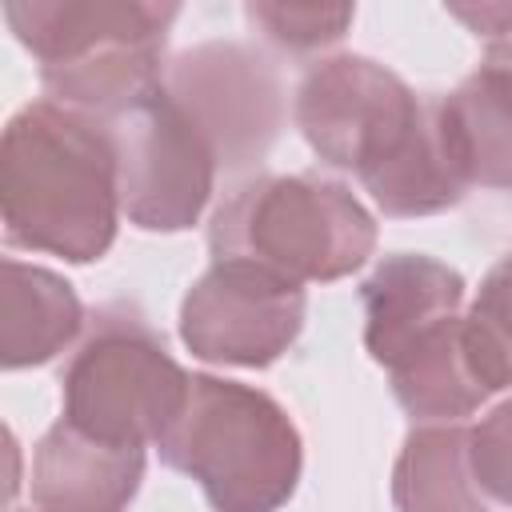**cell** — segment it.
Wrapping results in <instances>:
<instances>
[{
	"label": "cell",
	"mask_w": 512,
	"mask_h": 512,
	"mask_svg": "<svg viewBox=\"0 0 512 512\" xmlns=\"http://www.w3.org/2000/svg\"><path fill=\"white\" fill-rule=\"evenodd\" d=\"M4 240L68 264L100 260L120 224L116 156L100 120L56 100L24 104L0 140Z\"/></svg>",
	"instance_id": "6da1fadb"
},
{
	"label": "cell",
	"mask_w": 512,
	"mask_h": 512,
	"mask_svg": "<svg viewBox=\"0 0 512 512\" xmlns=\"http://www.w3.org/2000/svg\"><path fill=\"white\" fill-rule=\"evenodd\" d=\"M168 0H12L4 20L40 60L48 100L108 120L164 88Z\"/></svg>",
	"instance_id": "7a4b0ae2"
},
{
	"label": "cell",
	"mask_w": 512,
	"mask_h": 512,
	"mask_svg": "<svg viewBox=\"0 0 512 512\" xmlns=\"http://www.w3.org/2000/svg\"><path fill=\"white\" fill-rule=\"evenodd\" d=\"M160 460L192 476L216 512H280L304 468L292 416L260 388L192 376L188 400L156 440Z\"/></svg>",
	"instance_id": "3957f363"
},
{
	"label": "cell",
	"mask_w": 512,
	"mask_h": 512,
	"mask_svg": "<svg viewBox=\"0 0 512 512\" xmlns=\"http://www.w3.org/2000/svg\"><path fill=\"white\" fill-rule=\"evenodd\" d=\"M212 260H240L292 284L356 272L376 248V220L340 180L296 172L240 184L208 224Z\"/></svg>",
	"instance_id": "277c9868"
},
{
	"label": "cell",
	"mask_w": 512,
	"mask_h": 512,
	"mask_svg": "<svg viewBox=\"0 0 512 512\" xmlns=\"http://www.w3.org/2000/svg\"><path fill=\"white\" fill-rule=\"evenodd\" d=\"M64 420L108 444H156L180 416L192 376L144 316L112 304L64 364Z\"/></svg>",
	"instance_id": "5b68a950"
},
{
	"label": "cell",
	"mask_w": 512,
	"mask_h": 512,
	"mask_svg": "<svg viewBox=\"0 0 512 512\" xmlns=\"http://www.w3.org/2000/svg\"><path fill=\"white\" fill-rule=\"evenodd\" d=\"M100 124L116 156L120 212L144 232L192 228L212 200L220 164L172 92L160 88Z\"/></svg>",
	"instance_id": "8992f818"
},
{
	"label": "cell",
	"mask_w": 512,
	"mask_h": 512,
	"mask_svg": "<svg viewBox=\"0 0 512 512\" xmlns=\"http://www.w3.org/2000/svg\"><path fill=\"white\" fill-rule=\"evenodd\" d=\"M424 96L368 56H328L296 88L292 116L308 148L340 172L368 180L416 132Z\"/></svg>",
	"instance_id": "52a82bcc"
},
{
	"label": "cell",
	"mask_w": 512,
	"mask_h": 512,
	"mask_svg": "<svg viewBox=\"0 0 512 512\" xmlns=\"http://www.w3.org/2000/svg\"><path fill=\"white\" fill-rule=\"evenodd\" d=\"M164 88L196 120L220 172H244L268 156L284 124L276 68L236 40H208L168 64Z\"/></svg>",
	"instance_id": "ba28073f"
},
{
	"label": "cell",
	"mask_w": 512,
	"mask_h": 512,
	"mask_svg": "<svg viewBox=\"0 0 512 512\" xmlns=\"http://www.w3.org/2000/svg\"><path fill=\"white\" fill-rule=\"evenodd\" d=\"M304 288L240 260H216L180 304V340L196 360L268 368L304 328Z\"/></svg>",
	"instance_id": "9c48e42d"
},
{
	"label": "cell",
	"mask_w": 512,
	"mask_h": 512,
	"mask_svg": "<svg viewBox=\"0 0 512 512\" xmlns=\"http://www.w3.org/2000/svg\"><path fill=\"white\" fill-rule=\"evenodd\" d=\"M364 348L376 364L404 360L436 324L460 316L464 276L424 252L384 256L360 284Z\"/></svg>",
	"instance_id": "30bf717a"
},
{
	"label": "cell",
	"mask_w": 512,
	"mask_h": 512,
	"mask_svg": "<svg viewBox=\"0 0 512 512\" xmlns=\"http://www.w3.org/2000/svg\"><path fill=\"white\" fill-rule=\"evenodd\" d=\"M140 480V444H108L68 420H56L32 452V504L40 512H128Z\"/></svg>",
	"instance_id": "8fae6325"
},
{
	"label": "cell",
	"mask_w": 512,
	"mask_h": 512,
	"mask_svg": "<svg viewBox=\"0 0 512 512\" xmlns=\"http://www.w3.org/2000/svg\"><path fill=\"white\" fill-rule=\"evenodd\" d=\"M84 328V304L76 288L52 268L0 260V364L32 368L64 352Z\"/></svg>",
	"instance_id": "7c38bea8"
},
{
	"label": "cell",
	"mask_w": 512,
	"mask_h": 512,
	"mask_svg": "<svg viewBox=\"0 0 512 512\" xmlns=\"http://www.w3.org/2000/svg\"><path fill=\"white\" fill-rule=\"evenodd\" d=\"M360 184L384 216H432L464 200L468 180L456 160L440 96H424V108L408 144Z\"/></svg>",
	"instance_id": "4fadbf2b"
},
{
	"label": "cell",
	"mask_w": 512,
	"mask_h": 512,
	"mask_svg": "<svg viewBox=\"0 0 512 512\" xmlns=\"http://www.w3.org/2000/svg\"><path fill=\"white\" fill-rule=\"evenodd\" d=\"M440 104L468 188H512V64L484 56Z\"/></svg>",
	"instance_id": "5bb4252c"
},
{
	"label": "cell",
	"mask_w": 512,
	"mask_h": 512,
	"mask_svg": "<svg viewBox=\"0 0 512 512\" xmlns=\"http://www.w3.org/2000/svg\"><path fill=\"white\" fill-rule=\"evenodd\" d=\"M396 512H500L476 472L464 424L412 428L392 468Z\"/></svg>",
	"instance_id": "9a60e30c"
},
{
	"label": "cell",
	"mask_w": 512,
	"mask_h": 512,
	"mask_svg": "<svg viewBox=\"0 0 512 512\" xmlns=\"http://www.w3.org/2000/svg\"><path fill=\"white\" fill-rule=\"evenodd\" d=\"M388 376L396 404L412 420L428 424H456L488 400L464 348V316L436 324L404 360L388 368Z\"/></svg>",
	"instance_id": "2e32d148"
},
{
	"label": "cell",
	"mask_w": 512,
	"mask_h": 512,
	"mask_svg": "<svg viewBox=\"0 0 512 512\" xmlns=\"http://www.w3.org/2000/svg\"><path fill=\"white\" fill-rule=\"evenodd\" d=\"M464 348L488 396L512 388V252L480 280L464 312Z\"/></svg>",
	"instance_id": "e0dca14e"
},
{
	"label": "cell",
	"mask_w": 512,
	"mask_h": 512,
	"mask_svg": "<svg viewBox=\"0 0 512 512\" xmlns=\"http://www.w3.org/2000/svg\"><path fill=\"white\" fill-rule=\"evenodd\" d=\"M244 12L272 44L288 52H316L336 44L356 16L352 4H276V0H256Z\"/></svg>",
	"instance_id": "ac0fdd59"
},
{
	"label": "cell",
	"mask_w": 512,
	"mask_h": 512,
	"mask_svg": "<svg viewBox=\"0 0 512 512\" xmlns=\"http://www.w3.org/2000/svg\"><path fill=\"white\" fill-rule=\"evenodd\" d=\"M472 472L496 508H512V400L492 408L476 428H468Z\"/></svg>",
	"instance_id": "d6986e66"
},
{
	"label": "cell",
	"mask_w": 512,
	"mask_h": 512,
	"mask_svg": "<svg viewBox=\"0 0 512 512\" xmlns=\"http://www.w3.org/2000/svg\"><path fill=\"white\" fill-rule=\"evenodd\" d=\"M448 16L488 40L484 56L512 64V4H448Z\"/></svg>",
	"instance_id": "ffe728a7"
},
{
	"label": "cell",
	"mask_w": 512,
	"mask_h": 512,
	"mask_svg": "<svg viewBox=\"0 0 512 512\" xmlns=\"http://www.w3.org/2000/svg\"><path fill=\"white\" fill-rule=\"evenodd\" d=\"M36 512H40V508H36Z\"/></svg>",
	"instance_id": "44dd1931"
}]
</instances>
